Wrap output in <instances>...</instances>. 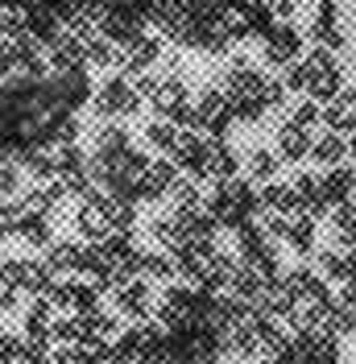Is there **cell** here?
Here are the masks:
<instances>
[{
	"label": "cell",
	"instance_id": "20",
	"mask_svg": "<svg viewBox=\"0 0 356 364\" xmlns=\"http://www.w3.org/2000/svg\"><path fill=\"white\" fill-rule=\"evenodd\" d=\"M332 228H335V240L352 252L356 249V203L335 207V211H332Z\"/></svg>",
	"mask_w": 356,
	"mask_h": 364
},
{
	"label": "cell",
	"instance_id": "10",
	"mask_svg": "<svg viewBox=\"0 0 356 364\" xmlns=\"http://www.w3.org/2000/svg\"><path fill=\"white\" fill-rule=\"evenodd\" d=\"M315 149V136L311 129H298L294 120H286L278 129V158H290V161H303L307 154Z\"/></svg>",
	"mask_w": 356,
	"mask_h": 364
},
{
	"label": "cell",
	"instance_id": "4",
	"mask_svg": "<svg viewBox=\"0 0 356 364\" xmlns=\"http://www.w3.org/2000/svg\"><path fill=\"white\" fill-rule=\"evenodd\" d=\"M298 50H303V33H298L294 25H273V29H269V38H266V63L269 67H294Z\"/></svg>",
	"mask_w": 356,
	"mask_h": 364
},
{
	"label": "cell",
	"instance_id": "5",
	"mask_svg": "<svg viewBox=\"0 0 356 364\" xmlns=\"http://www.w3.org/2000/svg\"><path fill=\"white\" fill-rule=\"evenodd\" d=\"M178 182V166L170 158L166 161H150V170L141 174V182H137V195L145 199V203H154V199H162V195H170Z\"/></svg>",
	"mask_w": 356,
	"mask_h": 364
},
{
	"label": "cell",
	"instance_id": "2",
	"mask_svg": "<svg viewBox=\"0 0 356 364\" xmlns=\"http://www.w3.org/2000/svg\"><path fill=\"white\" fill-rule=\"evenodd\" d=\"M303 67H307V95L332 104L340 95V63H335V54L332 50H311L303 58Z\"/></svg>",
	"mask_w": 356,
	"mask_h": 364
},
{
	"label": "cell",
	"instance_id": "8",
	"mask_svg": "<svg viewBox=\"0 0 356 364\" xmlns=\"http://www.w3.org/2000/svg\"><path fill=\"white\" fill-rule=\"evenodd\" d=\"M282 282H286V290L294 294V302H303V306H311V302H319V298H328L323 277H319L315 269H307V265H303V269H290Z\"/></svg>",
	"mask_w": 356,
	"mask_h": 364
},
{
	"label": "cell",
	"instance_id": "25",
	"mask_svg": "<svg viewBox=\"0 0 356 364\" xmlns=\"http://www.w3.org/2000/svg\"><path fill=\"white\" fill-rule=\"evenodd\" d=\"M278 154H269V149H253V154H248V174H253V178L257 182H269L273 178V174H278Z\"/></svg>",
	"mask_w": 356,
	"mask_h": 364
},
{
	"label": "cell",
	"instance_id": "1",
	"mask_svg": "<svg viewBox=\"0 0 356 364\" xmlns=\"http://www.w3.org/2000/svg\"><path fill=\"white\" fill-rule=\"evenodd\" d=\"M261 203V199H253V191H248V182H220L216 186V195L207 199V211L228 228H241L248 224V215H253V207Z\"/></svg>",
	"mask_w": 356,
	"mask_h": 364
},
{
	"label": "cell",
	"instance_id": "24",
	"mask_svg": "<svg viewBox=\"0 0 356 364\" xmlns=\"http://www.w3.org/2000/svg\"><path fill=\"white\" fill-rule=\"evenodd\" d=\"M286 240L298 252H311L315 249V220H311V215H303V220L294 215V220H290V236H286Z\"/></svg>",
	"mask_w": 356,
	"mask_h": 364
},
{
	"label": "cell",
	"instance_id": "21",
	"mask_svg": "<svg viewBox=\"0 0 356 364\" xmlns=\"http://www.w3.org/2000/svg\"><path fill=\"white\" fill-rule=\"evenodd\" d=\"M88 63H95V67H116V63H125V54H116V46H112L104 33H91L88 38Z\"/></svg>",
	"mask_w": 356,
	"mask_h": 364
},
{
	"label": "cell",
	"instance_id": "23",
	"mask_svg": "<svg viewBox=\"0 0 356 364\" xmlns=\"http://www.w3.org/2000/svg\"><path fill=\"white\" fill-rule=\"evenodd\" d=\"M170 203H174V215H195V211H199V191H195V182H174Z\"/></svg>",
	"mask_w": 356,
	"mask_h": 364
},
{
	"label": "cell",
	"instance_id": "7",
	"mask_svg": "<svg viewBox=\"0 0 356 364\" xmlns=\"http://www.w3.org/2000/svg\"><path fill=\"white\" fill-rule=\"evenodd\" d=\"M319 195H323V207H344L352 203L356 195V174L348 170V166H335V170H328L323 178H319Z\"/></svg>",
	"mask_w": 356,
	"mask_h": 364
},
{
	"label": "cell",
	"instance_id": "3",
	"mask_svg": "<svg viewBox=\"0 0 356 364\" xmlns=\"http://www.w3.org/2000/svg\"><path fill=\"white\" fill-rule=\"evenodd\" d=\"M232 120H236L232 100H228L224 91H216V87L203 91L199 104H195V124H199V129H207L216 141H224V136H228V129H232Z\"/></svg>",
	"mask_w": 356,
	"mask_h": 364
},
{
	"label": "cell",
	"instance_id": "18",
	"mask_svg": "<svg viewBox=\"0 0 356 364\" xmlns=\"http://www.w3.org/2000/svg\"><path fill=\"white\" fill-rule=\"evenodd\" d=\"M154 236L162 240V245H170L174 252H182L187 245H191V232H187V224H182V215H170V220H157V224H154Z\"/></svg>",
	"mask_w": 356,
	"mask_h": 364
},
{
	"label": "cell",
	"instance_id": "16",
	"mask_svg": "<svg viewBox=\"0 0 356 364\" xmlns=\"http://www.w3.org/2000/svg\"><path fill=\"white\" fill-rule=\"evenodd\" d=\"M319 273L332 277V282H348L352 286L356 282V252H335V249L319 252Z\"/></svg>",
	"mask_w": 356,
	"mask_h": 364
},
{
	"label": "cell",
	"instance_id": "9",
	"mask_svg": "<svg viewBox=\"0 0 356 364\" xmlns=\"http://www.w3.org/2000/svg\"><path fill=\"white\" fill-rule=\"evenodd\" d=\"M311 38L319 42V50H340V46L348 42L344 29H340V17H335V4H319V9H315Z\"/></svg>",
	"mask_w": 356,
	"mask_h": 364
},
{
	"label": "cell",
	"instance_id": "13",
	"mask_svg": "<svg viewBox=\"0 0 356 364\" xmlns=\"http://www.w3.org/2000/svg\"><path fill=\"white\" fill-rule=\"evenodd\" d=\"M207 174L220 178V182H232V174H236V154H232L228 141L207 136Z\"/></svg>",
	"mask_w": 356,
	"mask_h": 364
},
{
	"label": "cell",
	"instance_id": "17",
	"mask_svg": "<svg viewBox=\"0 0 356 364\" xmlns=\"http://www.w3.org/2000/svg\"><path fill=\"white\" fill-rule=\"evenodd\" d=\"M50 273H63V269H83L88 265V252L79 249V245H70V240H58L54 249H50Z\"/></svg>",
	"mask_w": 356,
	"mask_h": 364
},
{
	"label": "cell",
	"instance_id": "11",
	"mask_svg": "<svg viewBox=\"0 0 356 364\" xmlns=\"http://www.w3.org/2000/svg\"><path fill=\"white\" fill-rule=\"evenodd\" d=\"M323 120L332 133H352L356 129V91H340L332 104H323Z\"/></svg>",
	"mask_w": 356,
	"mask_h": 364
},
{
	"label": "cell",
	"instance_id": "27",
	"mask_svg": "<svg viewBox=\"0 0 356 364\" xmlns=\"http://www.w3.org/2000/svg\"><path fill=\"white\" fill-rule=\"evenodd\" d=\"M319 108H315V100H303V104H294V112H290V120L298 124V129H311L315 120H319Z\"/></svg>",
	"mask_w": 356,
	"mask_h": 364
},
{
	"label": "cell",
	"instance_id": "19",
	"mask_svg": "<svg viewBox=\"0 0 356 364\" xmlns=\"http://www.w3.org/2000/svg\"><path fill=\"white\" fill-rule=\"evenodd\" d=\"M344 154H348V141H344L340 133H323L319 141H315V149H311V158L323 161V166H332V170L344 161Z\"/></svg>",
	"mask_w": 356,
	"mask_h": 364
},
{
	"label": "cell",
	"instance_id": "12",
	"mask_svg": "<svg viewBox=\"0 0 356 364\" xmlns=\"http://www.w3.org/2000/svg\"><path fill=\"white\" fill-rule=\"evenodd\" d=\"M150 306H154V298H150V286H145V282H129V286L116 290V311H120V315L145 318Z\"/></svg>",
	"mask_w": 356,
	"mask_h": 364
},
{
	"label": "cell",
	"instance_id": "6",
	"mask_svg": "<svg viewBox=\"0 0 356 364\" xmlns=\"http://www.w3.org/2000/svg\"><path fill=\"white\" fill-rule=\"evenodd\" d=\"M95 112L100 116H129V112H137V87H129L125 79L104 83L100 95H95Z\"/></svg>",
	"mask_w": 356,
	"mask_h": 364
},
{
	"label": "cell",
	"instance_id": "22",
	"mask_svg": "<svg viewBox=\"0 0 356 364\" xmlns=\"http://www.w3.org/2000/svg\"><path fill=\"white\" fill-rule=\"evenodd\" d=\"M178 136H182V129H174V124H166V120H154V124L145 129V141H150L154 149H166V158L174 154Z\"/></svg>",
	"mask_w": 356,
	"mask_h": 364
},
{
	"label": "cell",
	"instance_id": "15",
	"mask_svg": "<svg viewBox=\"0 0 356 364\" xmlns=\"http://www.w3.org/2000/svg\"><path fill=\"white\" fill-rule=\"evenodd\" d=\"M261 207H269L273 215H286V220H294L303 207H298V195H294V186H286V182H269L266 191H261Z\"/></svg>",
	"mask_w": 356,
	"mask_h": 364
},
{
	"label": "cell",
	"instance_id": "26",
	"mask_svg": "<svg viewBox=\"0 0 356 364\" xmlns=\"http://www.w3.org/2000/svg\"><path fill=\"white\" fill-rule=\"evenodd\" d=\"M141 269L150 273V277H170L178 265H174V257H166V252H145L141 257Z\"/></svg>",
	"mask_w": 356,
	"mask_h": 364
},
{
	"label": "cell",
	"instance_id": "14",
	"mask_svg": "<svg viewBox=\"0 0 356 364\" xmlns=\"http://www.w3.org/2000/svg\"><path fill=\"white\" fill-rule=\"evenodd\" d=\"M157 54H162L157 38L141 33V38H133V42H129V50H125V70H133V75H145V67H154V63H157Z\"/></svg>",
	"mask_w": 356,
	"mask_h": 364
}]
</instances>
